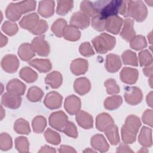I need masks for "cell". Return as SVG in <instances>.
Returning <instances> with one entry per match:
<instances>
[{
    "mask_svg": "<svg viewBox=\"0 0 153 153\" xmlns=\"http://www.w3.org/2000/svg\"><path fill=\"white\" fill-rule=\"evenodd\" d=\"M139 62L140 66L145 67L152 63V56L148 50H143L139 53Z\"/></svg>",
    "mask_w": 153,
    "mask_h": 153,
    "instance_id": "cell-44",
    "label": "cell"
},
{
    "mask_svg": "<svg viewBox=\"0 0 153 153\" xmlns=\"http://www.w3.org/2000/svg\"><path fill=\"white\" fill-rule=\"evenodd\" d=\"M6 89L10 94L20 96L25 93L26 85L18 79H13L7 83Z\"/></svg>",
    "mask_w": 153,
    "mask_h": 153,
    "instance_id": "cell-15",
    "label": "cell"
},
{
    "mask_svg": "<svg viewBox=\"0 0 153 153\" xmlns=\"http://www.w3.org/2000/svg\"><path fill=\"white\" fill-rule=\"evenodd\" d=\"M63 38L68 41H76L79 39L81 32L78 29L72 25H67L64 30Z\"/></svg>",
    "mask_w": 153,
    "mask_h": 153,
    "instance_id": "cell-31",
    "label": "cell"
},
{
    "mask_svg": "<svg viewBox=\"0 0 153 153\" xmlns=\"http://www.w3.org/2000/svg\"><path fill=\"white\" fill-rule=\"evenodd\" d=\"M91 42L97 53L104 54L114 48L116 44V39L106 33H102L94 38Z\"/></svg>",
    "mask_w": 153,
    "mask_h": 153,
    "instance_id": "cell-5",
    "label": "cell"
},
{
    "mask_svg": "<svg viewBox=\"0 0 153 153\" xmlns=\"http://www.w3.org/2000/svg\"><path fill=\"white\" fill-rule=\"evenodd\" d=\"M121 62L119 56L115 54H109L106 58L105 68L111 73L117 72L121 67Z\"/></svg>",
    "mask_w": 153,
    "mask_h": 153,
    "instance_id": "cell-18",
    "label": "cell"
},
{
    "mask_svg": "<svg viewBox=\"0 0 153 153\" xmlns=\"http://www.w3.org/2000/svg\"><path fill=\"white\" fill-rule=\"evenodd\" d=\"M123 20L118 16H114L108 18L106 20L105 29L114 35H117L121 28Z\"/></svg>",
    "mask_w": 153,
    "mask_h": 153,
    "instance_id": "cell-14",
    "label": "cell"
},
{
    "mask_svg": "<svg viewBox=\"0 0 153 153\" xmlns=\"http://www.w3.org/2000/svg\"><path fill=\"white\" fill-rule=\"evenodd\" d=\"M1 66L8 73L16 72L19 66V59L14 54H7L2 58Z\"/></svg>",
    "mask_w": 153,
    "mask_h": 153,
    "instance_id": "cell-10",
    "label": "cell"
},
{
    "mask_svg": "<svg viewBox=\"0 0 153 153\" xmlns=\"http://www.w3.org/2000/svg\"><path fill=\"white\" fill-rule=\"evenodd\" d=\"M44 96L43 91L36 86H33L29 88L27 93V99L32 102L40 101Z\"/></svg>",
    "mask_w": 153,
    "mask_h": 153,
    "instance_id": "cell-37",
    "label": "cell"
},
{
    "mask_svg": "<svg viewBox=\"0 0 153 153\" xmlns=\"http://www.w3.org/2000/svg\"><path fill=\"white\" fill-rule=\"evenodd\" d=\"M142 120L144 124H147L150 127H152V110H145L143 113Z\"/></svg>",
    "mask_w": 153,
    "mask_h": 153,
    "instance_id": "cell-52",
    "label": "cell"
},
{
    "mask_svg": "<svg viewBox=\"0 0 153 153\" xmlns=\"http://www.w3.org/2000/svg\"><path fill=\"white\" fill-rule=\"evenodd\" d=\"M126 102L131 105H136L141 102L143 94L141 90L137 87H126L124 90Z\"/></svg>",
    "mask_w": 153,
    "mask_h": 153,
    "instance_id": "cell-6",
    "label": "cell"
},
{
    "mask_svg": "<svg viewBox=\"0 0 153 153\" xmlns=\"http://www.w3.org/2000/svg\"><path fill=\"white\" fill-rule=\"evenodd\" d=\"M39 21V16L36 13H32L25 16L19 22L20 26L25 29L32 30Z\"/></svg>",
    "mask_w": 153,
    "mask_h": 153,
    "instance_id": "cell-17",
    "label": "cell"
},
{
    "mask_svg": "<svg viewBox=\"0 0 153 153\" xmlns=\"http://www.w3.org/2000/svg\"><path fill=\"white\" fill-rule=\"evenodd\" d=\"M105 134L112 145H116L120 142V136L117 126L114 124L109 126L105 131Z\"/></svg>",
    "mask_w": 153,
    "mask_h": 153,
    "instance_id": "cell-30",
    "label": "cell"
},
{
    "mask_svg": "<svg viewBox=\"0 0 153 153\" xmlns=\"http://www.w3.org/2000/svg\"><path fill=\"white\" fill-rule=\"evenodd\" d=\"M14 130L19 134H29L30 132V128L29 123L23 118L17 119L14 124Z\"/></svg>",
    "mask_w": 153,
    "mask_h": 153,
    "instance_id": "cell-34",
    "label": "cell"
},
{
    "mask_svg": "<svg viewBox=\"0 0 153 153\" xmlns=\"http://www.w3.org/2000/svg\"><path fill=\"white\" fill-rule=\"evenodd\" d=\"M36 2L35 1H24L16 3L11 2L7 7L5 16L11 22L20 19L22 14L34 10Z\"/></svg>",
    "mask_w": 153,
    "mask_h": 153,
    "instance_id": "cell-2",
    "label": "cell"
},
{
    "mask_svg": "<svg viewBox=\"0 0 153 153\" xmlns=\"http://www.w3.org/2000/svg\"><path fill=\"white\" fill-rule=\"evenodd\" d=\"M133 25L134 20L133 19L129 18L124 20L123 27L120 33V35L122 38L127 42H130V40L136 35Z\"/></svg>",
    "mask_w": 153,
    "mask_h": 153,
    "instance_id": "cell-20",
    "label": "cell"
},
{
    "mask_svg": "<svg viewBox=\"0 0 153 153\" xmlns=\"http://www.w3.org/2000/svg\"><path fill=\"white\" fill-rule=\"evenodd\" d=\"M74 88L76 93L82 96L87 94L90 91L91 84L87 78L81 77L75 80Z\"/></svg>",
    "mask_w": 153,
    "mask_h": 153,
    "instance_id": "cell-25",
    "label": "cell"
},
{
    "mask_svg": "<svg viewBox=\"0 0 153 153\" xmlns=\"http://www.w3.org/2000/svg\"><path fill=\"white\" fill-rule=\"evenodd\" d=\"M22 103V97L10 94L9 93H5L2 94L1 98V103L5 107L11 109L19 108Z\"/></svg>",
    "mask_w": 153,
    "mask_h": 153,
    "instance_id": "cell-16",
    "label": "cell"
},
{
    "mask_svg": "<svg viewBox=\"0 0 153 153\" xmlns=\"http://www.w3.org/2000/svg\"><path fill=\"white\" fill-rule=\"evenodd\" d=\"M139 143L144 147H150L152 145V129L143 126L138 137Z\"/></svg>",
    "mask_w": 153,
    "mask_h": 153,
    "instance_id": "cell-28",
    "label": "cell"
},
{
    "mask_svg": "<svg viewBox=\"0 0 153 153\" xmlns=\"http://www.w3.org/2000/svg\"><path fill=\"white\" fill-rule=\"evenodd\" d=\"M54 7L53 1H41L39 2L38 12L44 17H50L54 14Z\"/></svg>",
    "mask_w": 153,
    "mask_h": 153,
    "instance_id": "cell-24",
    "label": "cell"
},
{
    "mask_svg": "<svg viewBox=\"0 0 153 153\" xmlns=\"http://www.w3.org/2000/svg\"><path fill=\"white\" fill-rule=\"evenodd\" d=\"M88 61L84 59H76L74 60L70 66L71 72L75 75L84 74L88 70Z\"/></svg>",
    "mask_w": 153,
    "mask_h": 153,
    "instance_id": "cell-19",
    "label": "cell"
},
{
    "mask_svg": "<svg viewBox=\"0 0 153 153\" xmlns=\"http://www.w3.org/2000/svg\"><path fill=\"white\" fill-rule=\"evenodd\" d=\"M63 82L62 74L58 71H53L47 75L45 78V82L53 88H59Z\"/></svg>",
    "mask_w": 153,
    "mask_h": 153,
    "instance_id": "cell-29",
    "label": "cell"
},
{
    "mask_svg": "<svg viewBox=\"0 0 153 153\" xmlns=\"http://www.w3.org/2000/svg\"><path fill=\"white\" fill-rule=\"evenodd\" d=\"M114 121L111 116L105 112L99 114L96 118V127L98 130L104 131Z\"/></svg>",
    "mask_w": 153,
    "mask_h": 153,
    "instance_id": "cell-23",
    "label": "cell"
},
{
    "mask_svg": "<svg viewBox=\"0 0 153 153\" xmlns=\"http://www.w3.org/2000/svg\"><path fill=\"white\" fill-rule=\"evenodd\" d=\"M91 26L96 30L99 32L103 31L106 27V20L97 14L93 17L91 20Z\"/></svg>",
    "mask_w": 153,
    "mask_h": 153,
    "instance_id": "cell-47",
    "label": "cell"
},
{
    "mask_svg": "<svg viewBox=\"0 0 153 153\" xmlns=\"http://www.w3.org/2000/svg\"><path fill=\"white\" fill-rule=\"evenodd\" d=\"M119 13L126 17H131L138 22L145 20L148 10L142 1H122Z\"/></svg>",
    "mask_w": 153,
    "mask_h": 153,
    "instance_id": "cell-1",
    "label": "cell"
},
{
    "mask_svg": "<svg viewBox=\"0 0 153 153\" xmlns=\"http://www.w3.org/2000/svg\"><path fill=\"white\" fill-rule=\"evenodd\" d=\"M7 42H8V38L5 36L3 35L2 33H1V47H2L4 45H5Z\"/></svg>",
    "mask_w": 153,
    "mask_h": 153,
    "instance_id": "cell-58",
    "label": "cell"
},
{
    "mask_svg": "<svg viewBox=\"0 0 153 153\" xmlns=\"http://www.w3.org/2000/svg\"><path fill=\"white\" fill-rule=\"evenodd\" d=\"M75 118L78 124L83 128L90 129L93 126V117L84 111H79L76 114Z\"/></svg>",
    "mask_w": 153,
    "mask_h": 153,
    "instance_id": "cell-21",
    "label": "cell"
},
{
    "mask_svg": "<svg viewBox=\"0 0 153 153\" xmlns=\"http://www.w3.org/2000/svg\"><path fill=\"white\" fill-rule=\"evenodd\" d=\"M1 29L2 31L9 36L14 35L19 30L16 23L10 21H5L2 25Z\"/></svg>",
    "mask_w": 153,
    "mask_h": 153,
    "instance_id": "cell-46",
    "label": "cell"
},
{
    "mask_svg": "<svg viewBox=\"0 0 153 153\" xmlns=\"http://www.w3.org/2000/svg\"><path fill=\"white\" fill-rule=\"evenodd\" d=\"M80 10L82 13L87 14L88 17H94L97 14L93 2L88 1H83L80 4Z\"/></svg>",
    "mask_w": 153,
    "mask_h": 153,
    "instance_id": "cell-41",
    "label": "cell"
},
{
    "mask_svg": "<svg viewBox=\"0 0 153 153\" xmlns=\"http://www.w3.org/2000/svg\"><path fill=\"white\" fill-rule=\"evenodd\" d=\"M90 23V20L89 17L81 11L74 13L70 20L71 25L81 29H84L88 27Z\"/></svg>",
    "mask_w": 153,
    "mask_h": 153,
    "instance_id": "cell-9",
    "label": "cell"
},
{
    "mask_svg": "<svg viewBox=\"0 0 153 153\" xmlns=\"http://www.w3.org/2000/svg\"><path fill=\"white\" fill-rule=\"evenodd\" d=\"M33 131L36 133H42L47 126V121L44 117L39 115L35 117L32 122Z\"/></svg>",
    "mask_w": 153,
    "mask_h": 153,
    "instance_id": "cell-38",
    "label": "cell"
},
{
    "mask_svg": "<svg viewBox=\"0 0 153 153\" xmlns=\"http://www.w3.org/2000/svg\"><path fill=\"white\" fill-rule=\"evenodd\" d=\"M122 1H97L93 2L94 6L99 14L103 19L106 20L108 18L117 16L119 13Z\"/></svg>",
    "mask_w": 153,
    "mask_h": 153,
    "instance_id": "cell-4",
    "label": "cell"
},
{
    "mask_svg": "<svg viewBox=\"0 0 153 153\" xmlns=\"http://www.w3.org/2000/svg\"><path fill=\"white\" fill-rule=\"evenodd\" d=\"M15 147L20 152H28L29 151V143L27 137L19 136L15 139Z\"/></svg>",
    "mask_w": 153,
    "mask_h": 153,
    "instance_id": "cell-42",
    "label": "cell"
},
{
    "mask_svg": "<svg viewBox=\"0 0 153 153\" xmlns=\"http://www.w3.org/2000/svg\"><path fill=\"white\" fill-rule=\"evenodd\" d=\"M104 85L106 88V92L109 94H115L118 93L120 91V87H118L116 81L112 78L107 79L105 82Z\"/></svg>",
    "mask_w": 153,
    "mask_h": 153,
    "instance_id": "cell-48",
    "label": "cell"
},
{
    "mask_svg": "<svg viewBox=\"0 0 153 153\" xmlns=\"http://www.w3.org/2000/svg\"><path fill=\"white\" fill-rule=\"evenodd\" d=\"M68 116L62 111L54 112L49 117V124L53 128L62 131L68 121Z\"/></svg>",
    "mask_w": 153,
    "mask_h": 153,
    "instance_id": "cell-7",
    "label": "cell"
},
{
    "mask_svg": "<svg viewBox=\"0 0 153 153\" xmlns=\"http://www.w3.org/2000/svg\"><path fill=\"white\" fill-rule=\"evenodd\" d=\"M123 103V99L120 96L114 95L107 97L103 103L105 109L112 111L119 108Z\"/></svg>",
    "mask_w": 153,
    "mask_h": 153,
    "instance_id": "cell-33",
    "label": "cell"
},
{
    "mask_svg": "<svg viewBox=\"0 0 153 153\" xmlns=\"http://www.w3.org/2000/svg\"><path fill=\"white\" fill-rule=\"evenodd\" d=\"M62 131L69 137L73 138H76L78 137V131L74 123L71 121H67Z\"/></svg>",
    "mask_w": 153,
    "mask_h": 153,
    "instance_id": "cell-49",
    "label": "cell"
},
{
    "mask_svg": "<svg viewBox=\"0 0 153 153\" xmlns=\"http://www.w3.org/2000/svg\"><path fill=\"white\" fill-rule=\"evenodd\" d=\"M143 74L148 77L152 76V65L147 66L143 68Z\"/></svg>",
    "mask_w": 153,
    "mask_h": 153,
    "instance_id": "cell-55",
    "label": "cell"
},
{
    "mask_svg": "<svg viewBox=\"0 0 153 153\" xmlns=\"http://www.w3.org/2000/svg\"><path fill=\"white\" fill-rule=\"evenodd\" d=\"M141 126L139 118L134 115L128 116L121 128L123 141L127 144L133 143L136 140V134Z\"/></svg>",
    "mask_w": 153,
    "mask_h": 153,
    "instance_id": "cell-3",
    "label": "cell"
},
{
    "mask_svg": "<svg viewBox=\"0 0 153 153\" xmlns=\"http://www.w3.org/2000/svg\"><path fill=\"white\" fill-rule=\"evenodd\" d=\"M90 143L94 149L100 152H106L109 149V145L105 137L101 134H97L92 136Z\"/></svg>",
    "mask_w": 153,
    "mask_h": 153,
    "instance_id": "cell-22",
    "label": "cell"
},
{
    "mask_svg": "<svg viewBox=\"0 0 153 153\" xmlns=\"http://www.w3.org/2000/svg\"><path fill=\"white\" fill-rule=\"evenodd\" d=\"M150 78H149V85H150V87H152V76L151 77H149Z\"/></svg>",
    "mask_w": 153,
    "mask_h": 153,
    "instance_id": "cell-62",
    "label": "cell"
},
{
    "mask_svg": "<svg viewBox=\"0 0 153 153\" xmlns=\"http://www.w3.org/2000/svg\"><path fill=\"white\" fill-rule=\"evenodd\" d=\"M18 54L22 60L29 61L35 56V52L31 44L24 43L19 46Z\"/></svg>",
    "mask_w": 153,
    "mask_h": 153,
    "instance_id": "cell-27",
    "label": "cell"
},
{
    "mask_svg": "<svg viewBox=\"0 0 153 153\" xmlns=\"http://www.w3.org/2000/svg\"><path fill=\"white\" fill-rule=\"evenodd\" d=\"M80 54L85 57H90L94 54V51L92 46L88 42H84L82 43L79 48Z\"/></svg>",
    "mask_w": 153,
    "mask_h": 153,
    "instance_id": "cell-51",
    "label": "cell"
},
{
    "mask_svg": "<svg viewBox=\"0 0 153 153\" xmlns=\"http://www.w3.org/2000/svg\"><path fill=\"white\" fill-rule=\"evenodd\" d=\"M62 96L56 91H51L47 94L44 103L45 106L50 109H56L59 108L62 103Z\"/></svg>",
    "mask_w": 153,
    "mask_h": 153,
    "instance_id": "cell-12",
    "label": "cell"
},
{
    "mask_svg": "<svg viewBox=\"0 0 153 153\" xmlns=\"http://www.w3.org/2000/svg\"><path fill=\"white\" fill-rule=\"evenodd\" d=\"M84 152H96L95 151H93V150H91V149H90L89 148H88L87 149H85V150H84Z\"/></svg>",
    "mask_w": 153,
    "mask_h": 153,
    "instance_id": "cell-60",
    "label": "cell"
},
{
    "mask_svg": "<svg viewBox=\"0 0 153 153\" xmlns=\"http://www.w3.org/2000/svg\"><path fill=\"white\" fill-rule=\"evenodd\" d=\"M117 152H133L126 143H121L117 149Z\"/></svg>",
    "mask_w": 153,
    "mask_h": 153,
    "instance_id": "cell-53",
    "label": "cell"
},
{
    "mask_svg": "<svg viewBox=\"0 0 153 153\" xmlns=\"http://www.w3.org/2000/svg\"><path fill=\"white\" fill-rule=\"evenodd\" d=\"M20 77L28 83L35 82L38 79L37 73L29 67L25 66L21 69L19 72Z\"/></svg>",
    "mask_w": 153,
    "mask_h": 153,
    "instance_id": "cell-32",
    "label": "cell"
},
{
    "mask_svg": "<svg viewBox=\"0 0 153 153\" xmlns=\"http://www.w3.org/2000/svg\"><path fill=\"white\" fill-rule=\"evenodd\" d=\"M152 91H150L146 96V102L147 104L151 107H152Z\"/></svg>",
    "mask_w": 153,
    "mask_h": 153,
    "instance_id": "cell-57",
    "label": "cell"
},
{
    "mask_svg": "<svg viewBox=\"0 0 153 153\" xmlns=\"http://www.w3.org/2000/svg\"><path fill=\"white\" fill-rule=\"evenodd\" d=\"M56 151L54 148L50 147L48 145H44L42 146L40 149V150L38 151V152H56Z\"/></svg>",
    "mask_w": 153,
    "mask_h": 153,
    "instance_id": "cell-56",
    "label": "cell"
},
{
    "mask_svg": "<svg viewBox=\"0 0 153 153\" xmlns=\"http://www.w3.org/2000/svg\"><path fill=\"white\" fill-rule=\"evenodd\" d=\"M81 102L80 99L75 95H70L66 97L64 107L66 112L70 115L76 114L81 109Z\"/></svg>",
    "mask_w": 153,
    "mask_h": 153,
    "instance_id": "cell-11",
    "label": "cell"
},
{
    "mask_svg": "<svg viewBox=\"0 0 153 153\" xmlns=\"http://www.w3.org/2000/svg\"><path fill=\"white\" fill-rule=\"evenodd\" d=\"M59 152H76V151L71 146L66 145H61L59 149Z\"/></svg>",
    "mask_w": 153,
    "mask_h": 153,
    "instance_id": "cell-54",
    "label": "cell"
},
{
    "mask_svg": "<svg viewBox=\"0 0 153 153\" xmlns=\"http://www.w3.org/2000/svg\"><path fill=\"white\" fill-rule=\"evenodd\" d=\"M45 35L38 36L32 41L31 45L35 53L40 56H47L50 53V46L44 39Z\"/></svg>",
    "mask_w": 153,
    "mask_h": 153,
    "instance_id": "cell-8",
    "label": "cell"
},
{
    "mask_svg": "<svg viewBox=\"0 0 153 153\" xmlns=\"http://www.w3.org/2000/svg\"><path fill=\"white\" fill-rule=\"evenodd\" d=\"M139 72L134 68L125 67L120 72V79L127 84H134L138 79Z\"/></svg>",
    "mask_w": 153,
    "mask_h": 153,
    "instance_id": "cell-13",
    "label": "cell"
},
{
    "mask_svg": "<svg viewBox=\"0 0 153 153\" xmlns=\"http://www.w3.org/2000/svg\"><path fill=\"white\" fill-rule=\"evenodd\" d=\"M130 47L135 50H140L146 47L147 42L143 35H135L130 41Z\"/></svg>",
    "mask_w": 153,
    "mask_h": 153,
    "instance_id": "cell-40",
    "label": "cell"
},
{
    "mask_svg": "<svg viewBox=\"0 0 153 153\" xmlns=\"http://www.w3.org/2000/svg\"><path fill=\"white\" fill-rule=\"evenodd\" d=\"M67 26L66 21L62 18L56 20L51 27V30L57 37H62L63 35L64 30Z\"/></svg>",
    "mask_w": 153,
    "mask_h": 153,
    "instance_id": "cell-35",
    "label": "cell"
},
{
    "mask_svg": "<svg viewBox=\"0 0 153 153\" xmlns=\"http://www.w3.org/2000/svg\"><path fill=\"white\" fill-rule=\"evenodd\" d=\"M1 120H2L3 119V118L5 117V111H4L2 106H1Z\"/></svg>",
    "mask_w": 153,
    "mask_h": 153,
    "instance_id": "cell-59",
    "label": "cell"
},
{
    "mask_svg": "<svg viewBox=\"0 0 153 153\" xmlns=\"http://www.w3.org/2000/svg\"><path fill=\"white\" fill-rule=\"evenodd\" d=\"M44 137L46 141L51 144L57 145L60 143V136L55 131L48 128L44 133Z\"/></svg>",
    "mask_w": 153,
    "mask_h": 153,
    "instance_id": "cell-43",
    "label": "cell"
},
{
    "mask_svg": "<svg viewBox=\"0 0 153 153\" xmlns=\"http://www.w3.org/2000/svg\"><path fill=\"white\" fill-rule=\"evenodd\" d=\"M28 63L41 73L49 72L52 68L51 63L48 59H35L29 62Z\"/></svg>",
    "mask_w": 153,
    "mask_h": 153,
    "instance_id": "cell-26",
    "label": "cell"
},
{
    "mask_svg": "<svg viewBox=\"0 0 153 153\" xmlns=\"http://www.w3.org/2000/svg\"><path fill=\"white\" fill-rule=\"evenodd\" d=\"M48 26L47 22L43 19L39 20L36 26L30 32L33 35H41L45 33L48 29Z\"/></svg>",
    "mask_w": 153,
    "mask_h": 153,
    "instance_id": "cell-50",
    "label": "cell"
},
{
    "mask_svg": "<svg viewBox=\"0 0 153 153\" xmlns=\"http://www.w3.org/2000/svg\"><path fill=\"white\" fill-rule=\"evenodd\" d=\"M151 35H152V32H151L149 33V36H150V37L148 35V38H149V39H150V41H149L150 44H151V38H152V37H151Z\"/></svg>",
    "mask_w": 153,
    "mask_h": 153,
    "instance_id": "cell-61",
    "label": "cell"
},
{
    "mask_svg": "<svg viewBox=\"0 0 153 153\" xmlns=\"http://www.w3.org/2000/svg\"><path fill=\"white\" fill-rule=\"evenodd\" d=\"M11 137L7 133H2L0 135V148L2 151H8L12 148Z\"/></svg>",
    "mask_w": 153,
    "mask_h": 153,
    "instance_id": "cell-45",
    "label": "cell"
},
{
    "mask_svg": "<svg viewBox=\"0 0 153 153\" xmlns=\"http://www.w3.org/2000/svg\"><path fill=\"white\" fill-rule=\"evenodd\" d=\"M74 1L68 0H61L57 1L56 13L60 16H65L73 8Z\"/></svg>",
    "mask_w": 153,
    "mask_h": 153,
    "instance_id": "cell-39",
    "label": "cell"
},
{
    "mask_svg": "<svg viewBox=\"0 0 153 153\" xmlns=\"http://www.w3.org/2000/svg\"><path fill=\"white\" fill-rule=\"evenodd\" d=\"M121 58L124 65H131L133 66H137L138 65L136 54L130 50H127L124 51L121 55Z\"/></svg>",
    "mask_w": 153,
    "mask_h": 153,
    "instance_id": "cell-36",
    "label": "cell"
}]
</instances>
